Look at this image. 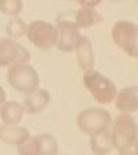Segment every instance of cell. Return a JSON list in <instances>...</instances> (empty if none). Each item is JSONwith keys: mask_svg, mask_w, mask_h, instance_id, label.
<instances>
[{"mask_svg": "<svg viewBox=\"0 0 138 155\" xmlns=\"http://www.w3.org/2000/svg\"><path fill=\"white\" fill-rule=\"evenodd\" d=\"M138 129L137 122L131 115L120 114L115 118L111 129V141L112 147L119 152H126L137 144Z\"/></svg>", "mask_w": 138, "mask_h": 155, "instance_id": "1", "label": "cell"}, {"mask_svg": "<svg viewBox=\"0 0 138 155\" xmlns=\"http://www.w3.org/2000/svg\"><path fill=\"white\" fill-rule=\"evenodd\" d=\"M7 82L13 89L24 94H30L39 87V74L32 65L15 64L7 69Z\"/></svg>", "mask_w": 138, "mask_h": 155, "instance_id": "2", "label": "cell"}, {"mask_svg": "<svg viewBox=\"0 0 138 155\" xmlns=\"http://www.w3.org/2000/svg\"><path fill=\"white\" fill-rule=\"evenodd\" d=\"M77 127L84 134L94 136L111 129L112 116L106 110L101 108H87L79 112L76 118Z\"/></svg>", "mask_w": 138, "mask_h": 155, "instance_id": "3", "label": "cell"}, {"mask_svg": "<svg viewBox=\"0 0 138 155\" xmlns=\"http://www.w3.org/2000/svg\"><path fill=\"white\" fill-rule=\"evenodd\" d=\"M112 40L127 55L138 57V26L131 21H117L111 31Z\"/></svg>", "mask_w": 138, "mask_h": 155, "instance_id": "4", "label": "cell"}, {"mask_svg": "<svg viewBox=\"0 0 138 155\" xmlns=\"http://www.w3.org/2000/svg\"><path fill=\"white\" fill-rule=\"evenodd\" d=\"M83 84L90 91L93 98L100 104H109L115 100L117 89L111 79L105 78L100 72L91 71L83 75Z\"/></svg>", "mask_w": 138, "mask_h": 155, "instance_id": "5", "label": "cell"}, {"mask_svg": "<svg viewBox=\"0 0 138 155\" xmlns=\"http://www.w3.org/2000/svg\"><path fill=\"white\" fill-rule=\"evenodd\" d=\"M26 36L29 42L40 50H50L57 46L58 29L54 24L36 19L26 26Z\"/></svg>", "mask_w": 138, "mask_h": 155, "instance_id": "6", "label": "cell"}, {"mask_svg": "<svg viewBox=\"0 0 138 155\" xmlns=\"http://www.w3.org/2000/svg\"><path fill=\"white\" fill-rule=\"evenodd\" d=\"M57 29H58V40L57 48L64 53H72L75 50L77 39L80 38V29L73 24L65 11L58 14L57 17Z\"/></svg>", "mask_w": 138, "mask_h": 155, "instance_id": "7", "label": "cell"}, {"mask_svg": "<svg viewBox=\"0 0 138 155\" xmlns=\"http://www.w3.org/2000/svg\"><path fill=\"white\" fill-rule=\"evenodd\" d=\"M29 60L30 54L22 45L10 38H0V67L28 64Z\"/></svg>", "mask_w": 138, "mask_h": 155, "instance_id": "8", "label": "cell"}, {"mask_svg": "<svg viewBox=\"0 0 138 155\" xmlns=\"http://www.w3.org/2000/svg\"><path fill=\"white\" fill-rule=\"evenodd\" d=\"M76 51V61L77 65L84 74L94 71V64H95V58H94L93 51V45L91 40L87 36L80 35V38L77 39L76 45H75V50Z\"/></svg>", "mask_w": 138, "mask_h": 155, "instance_id": "9", "label": "cell"}, {"mask_svg": "<svg viewBox=\"0 0 138 155\" xmlns=\"http://www.w3.org/2000/svg\"><path fill=\"white\" fill-rule=\"evenodd\" d=\"M116 108L124 115H130L131 112H137L138 110V87L127 86L116 93L115 97Z\"/></svg>", "mask_w": 138, "mask_h": 155, "instance_id": "10", "label": "cell"}, {"mask_svg": "<svg viewBox=\"0 0 138 155\" xmlns=\"http://www.w3.org/2000/svg\"><path fill=\"white\" fill-rule=\"evenodd\" d=\"M65 13H66V15L73 21V24L79 29L93 26L102 19L95 10L87 8V7H80L79 10H69V11H65Z\"/></svg>", "mask_w": 138, "mask_h": 155, "instance_id": "11", "label": "cell"}, {"mask_svg": "<svg viewBox=\"0 0 138 155\" xmlns=\"http://www.w3.org/2000/svg\"><path fill=\"white\" fill-rule=\"evenodd\" d=\"M30 137V133L26 127L22 126H8L0 125V141L10 145H21Z\"/></svg>", "mask_w": 138, "mask_h": 155, "instance_id": "12", "label": "cell"}, {"mask_svg": "<svg viewBox=\"0 0 138 155\" xmlns=\"http://www.w3.org/2000/svg\"><path fill=\"white\" fill-rule=\"evenodd\" d=\"M50 103V93L47 89H37L28 94L24 100V110L29 114H39L44 111Z\"/></svg>", "mask_w": 138, "mask_h": 155, "instance_id": "13", "label": "cell"}, {"mask_svg": "<svg viewBox=\"0 0 138 155\" xmlns=\"http://www.w3.org/2000/svg\"><path fill=\"white\" fill-rule=\"evenodd\" d=\"M24 110L22 104L17 101H6L0 107V118L4 125L8 126H17L24 118Z\"/></svg>", "mask_w": 138, "mask_h": 155, "instance_id": "14", "label": "cell"}, {"mask_svg": "<svg viewBox=\"0 0 138 155\" xmlns=\"http://www.w3.org/2000/svg\"><path fill=\"white\" fill-rule=\"evenodd\" d=\"M90 148L95 155H108L112 151L111 141V129L100 134L90 136Z\"/></svg>", "mask_w": 138, "mask_h": 155, "instance_id": "15", "label": "cell"}, {"mask_svg": "<svg viewBox=\"0 0 138 155\" xmlns=\"http://www.w3.org/2000/svg\"><path fill=\"white\" fill-rule=\"evenodd\" d=\"M37 143L39 155H58V141L51 134L35 136Z\"/></svg>", "mask_w": 138, "mask_h": 155, "instance_id": "16", "label": "cell"}, {"mask_svg": "<svg viewBox=\"0 0 138 155\" xmlns=\"http://www.w3.org/2000/svg\"><path fill=\"white\" fill-rule=\"evenodd\" d=\"M26 24L24 22V19L21 18H13L8 24L6 25V33L8 35L10 39H17L21 38L22 35L26 33Z\"/></svg>", "mask_w": 138, "mask_h": 155, "instance_id": "17", "label": "cell"}, {"mask_svg": "<svg viewBox=\"0 0 138 155\" xmlns=\"http://www.w3.org/2000/svg\"><path fill=\"white\" fill-rule=\"evenodd\" d=\"M22 2L21 0H0V11L6 15L17 17L22 11Z\"/></svg>", "mask_w": 138, "mask_h": 155, "instance_id": "18", "label": "cell"}, {"mask_svg": "<svg viewBox=\"0 0 138 155\" xmlns=\"http://www.w3.org/2000/svg\"><path fill=\"white\" fill-rule=\"evenodd\" d=\"M17 152L18 155H39L37 150V143H36V137L30 136L25 143L17 147Z\"/></svg>", "mask_w": 138, "mask_h": 155, "instance_id": "19", "label": "cell"}, {"mask_svg": "<svg viewBox=\"0 0 138 155\" xmlns=\"http://www.w3.org/2000/svg\"><path fill=\"white\" fill-rule=\"evenodd\" d=\"M100 3H101L100 0H91V2H88V0H80L79 2L80 7H87V8H94V7L98 6Z\"/></svg>", "mask_w": 138, "mask_h": 155, "instance_id": "20", "label": "cell"}, {"mask_svg": "<svg viewBox=\"0 0 138 155\" xmlns=\"http://www.w3.org/2000/svg\"><path fill=\"white\" fill-rule=\"evenodd\" d=\"M4 103H6V91H4L3 87L0 86V107L3 105Z\"/></svg>", "mask_w": 138, "mask_h": 155, "instance_id": "21", "label": "cell"}, {"mask_svg": "<svg viewBox=\"0 0 138 155\" xmlns=\"http://www.w3.org/2000/svg\"><path fill=\"white\" fill-rule=\"evenodd\" d=\"M119 155H137V151H126V152H120Z\"/></svg>", "mask_w": 138, "mask_h": 155, "instance_id": "22", "label": "cell"}, {"mask_svg": "<svg viewBox=\"0 0 138 155\" xmlns=\"http://www.w3.org/2000/svg\"><path fill=\"white\" fill-rule=\"evenodd\" d=\"M58 155H59V154H58Z\"/></svg>", "mask_w": 138, "mask_h": 155, "instance_id": "23", "label": "cell"}]
</instances>
